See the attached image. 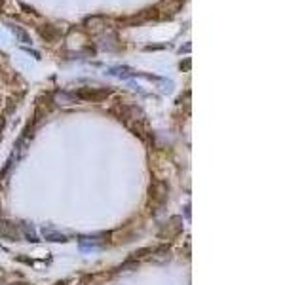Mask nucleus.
Instances as JSON below:
<instances>
[{
    "label": "nucleus",
    "instance_id": "1",
    "mask_svg": "<svg viewBox=\"0 0 304 285\" xmlns=\"http://www.w3.org/2000/svg\"><path fill=\"white\" fill-rule=\"evenodd\" d=\"M0 236L12 239V242L23 239V232L19 230V226H15L14 223H8V221H2V223H0Z\"/></svg>",
    "mask_w": 304,
    "mask_h": 285
},
{
    "label": "nucleus",
    "instance_id": "2",
    "mask_svg": "<svg viewBox=\"0 0 304 285\" xmlns=\"http://www.w3.org/2000/svg\"><path fill=\"white\" fill-rule=\"evenodd\" d=\"M110 90H89V87H84L80 92L76 93V99H91V101H101L103 97H107Z\"/></svg>",
    "mask_w": 304,
    "mask_h": 285
},
{
    "label": "nucleus",
    "instance_id": "3",
    "mask_svg": "<svg viewBox=\"0 0 304 285\" xmlns=\"http://www.w3.org/2000/svg\"><path fill=\"white\" fill-rule=\"evenodd\" d=\"M38 33H40V36L46 40V42H55V40H59L61 36V31L55 25H42L40 29H38Z\"/></svg>",
    "mask_w": 304,
    "mask_h": 285
},
{
    "label": "nucleus",
    "instance_id": "4",
    "mask_svg": "<svg viewBox=\"0 0 304 285\" xmlns=\"http://www.w3.org/2000/svg\"><path fill=\"white\" fill-rule=\"evenodd\" d=\"M75 99H76L75 93H65V92L55 93V103H59V105H71V103H75Z\"/></svg>",
    "mask_w": 304,
    "mask_h": 285
},
{
    "label": "nucleus",
    "instance_id": "5",
    "mask_svg": "<svg viewBox=\"0 0 304 285\" xmlns=\"http://www.w3.org/2000/svg\"><path fill=\"white\" fill-rule=\"evenodd\" d=\"M42 234H44V238L50 239V242H67V236H65V234L54 232V230H50V228H44Z\"/></svg>",
    "mask_w": 304,
    "mask_h": 285
},
{
    "label": "nucleus",
    "instance_id": "6",
    "mask_svg": "<svg viewBox=\"0 0 304 285\" xmlns=\"http://www.w3.org/2000/svg\"><path fill=\"white\" fill-rule=\"evenodd\" d=\"M147 17H145V13L141 15H133V17H126V19H120V25H126V27H135V25H141L145 23Z\"/></svg>",
    "mask_w": 304,
    "mask_h": 285
},
{
    "label": "nucleus",
    "instance_id": "7",
    "mask_svg": "<svg viewBox=\"0 0 304 285\" xmlns=\"http://www.w3.org/2000/svg\"><path fill=\"white\" fill-rule=\"evenodd\" d=\"M84 25L88 27L89 31H97V29L105 27V19H103L101 15H97V17H89V19H86V23H84Z\"/></svg>",
    "mask_w": 304,
    "mask_h": 285
},
{
    "label": "nucleus",
    "instance_id": "8",
    "mask_svg": "<svg viewBox=\"0 0 304 285\" xmlns=\"http://www.w3.org/2000/svg\"><path fill=\"white\" fill-rule=\"evenodd\" d=\"M14 31H15V34H17V36H19V38L23 40V42H29V36H27L25 33H23V31H19L17 27H14Z\"/></svg>",
    "mask_w": 304,
    "mask_h": 285
},
{
    "label": "nucleus",
    "instance_id": "9",
    "mask_svg": "<svg viewBox=\"0 0 304 285\" xmlns=\"http://www.w3.org/2000/svg\"><path fill=\"white\" fill-rule=\"evenodd\" d=\"M14 285H25V283H14Z\"/></svg>",
    "mask_w": 304,
    "mask_h": 285
}]
</instances>
